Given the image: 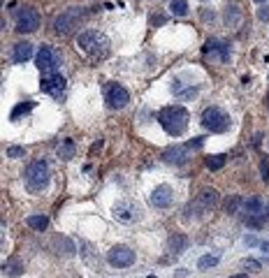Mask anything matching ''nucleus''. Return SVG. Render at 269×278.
<instances>
[{
    "mask_svg": "<svg viewBox=\"0 0 269 278\" xmlns=\"http://www.w3.org/2000/svg\"><path fill=\"white\" fill-rule=\"evenodd\" d=\"M188 112H186L184 107L179 105H172V107H165V109H160V114H158V123L162 125V130L167 132V135L172 137H179L184 135L186 128H188Z\"/></svg>",
    "mask_w": 269,
    "mask_h": 278,
    "instance_id": "1",
    "label": "nucleus"
},
{
    "mask_svg": "<svg viewBox=\"0 0 269 278\" xmlns=\"http://www.w3.org/2000/svg\"><path fill=\"white\" fill-rule=\"evenodd\" d=\"M77 46L81 51H86L93 58H105L109 53V40L105 33H98V30H84L77 40Z\"/></svg>",
    "mask_w": 269,
    "mask_h": 278,
    "instance_id": "2",
    "label": "nucleus"
},
{
    "mask_svg": "<svg viewBox=\"0 0 269 278\" xmlns=\"http://www.w3.org/2000/svg\"><path fill=\"white\" fill-rule=\"evenodd\" d=\"M202 125L209 132H225V130L230 128V116L221 107H207L202 112Z\"/></svg>",
    "mask_w": 269,
    "mask_h": 278,
    "instance_id": "3",
    "label": "nucleus"
},
{
    "mask_svg": "<svg viewBox=\"0 0 269 278\" xmlns=\"http://www.w3.org/2000/svg\"><path fill=\"white\" fill-rule=\"evenodd\" d=\"M26 181L31 190H42L49 183V165L44 160H33L26 169Z\"/></svg>",
    "mask_w": 269,
    "mask_h": 278,
    "instance_id": "4",
    "label": "nucleus"
},
{
    "mask_svg": "<svg viewBox=\"0 0 269 278\" xmlns=\"http://www.w3.org/2000/svg\"><path fill=\"white\" fill-rule=\"evenodd\" d=\"M79 23H81V9L72 7V9H68V12H63V14L56 16L54 28L58 35H70L75 28H79Z\"/></svg>",
    "mask_w": 269,
    "mask_h": 278,
    "instance_id": "5",
    "label": "nucleus"
},
{
    "mask_svg": "<svg viewBox=\"0 0 269 278\" xmlns=\"http://www.w3.org/2000/svg\"><path fill=\"white\" fill-rule=\"evenodd\" d=\"M58 65H61V56H58V51H54L51 46H42L38 53V68L42 75H54V72H58Z\"/></svg>",
    "mask_w": 269,
    "mask_h": 278,
    "instance_id": "6",
    "label": "nucleus"
},
{
    "mask_svg": "<svg viewBox=\"0 0 269 278\" xmlns=\"http://www.w3.org/2000/svg\"><path fill=\"white\" fill-rule=\"evenodd\" d=\"M39 28V14L33 7H21L16 12V30L19 33H35Z\"/></svg>",
    "mask_w": 269,
    "mask_h": 278,
    "instance_id": "7",
    "label": "nucleus"
},
{
    "mask_svg": "<svg viewBox=\"0 0 269 278\" xmlns=\"http://www.w3.org/2000/svg\"><path fill=\"white\" fill-rule=\"evenodd\" d=\"M105 100H107V105L112 109H123L130 102V95H128V90L121 83H109L107 90H105Z\"/></svg>",
    "mask_w": 269,
    "mask_h": 278,
    "instance_id": "8",
    "label": "nucleus"
},
{
    "mask_svg": "<svg viewBox=\"0 0 269 278\" xmlns=\"http://www.w3.org/2000/svg\"><path fill=\"white\" fill-rule=\"evenodd\" d=\"M139 216H142V209H139L137 202H132V199L116 202V206H114V218L123 220V223H132V220H139Z\"/></svg>",
    "mask_w": 269,
    "mask_h": 278,
    "instance_id": "9",
    "label": "nucleus"
},
{
    "mask_svg": "<svg viewBox=\"0 0 269 278\" xmlns=\"http://www.w3.org/2000/svg\"><path fill=\"white\" fill-rule=\"evenodd\" d=\"M107 260L112 267H130L135 262V250H130L128 246H114L107 253Z\"/></svg>",
    "mask_w": 269,
    "mask_h": 278,
    "instance_id": "10",
    "label": "nucleus"
},
{
    "mask_svg": "<svg viewBox=\"0 0 269 278\" xmlns=\"http://www.w3.org/2000/svg\"><path fill=\"white\" fill-rule=\"evenodd\" d=\"M149 202H151V206H155V209H167L169 204L174 202V190L169 188V186H158V188H154V193L149 195Z\"/></svg>",
    "mask_w": 269,
    "mask_h": 278,
    "instance_id": "11",
    "label": "nucleus"
},
{
    "mask_svg": "<svg viewBox=\"0 0 269 278\" xmlns=\"http://www.w3.org/2000/svg\"><path fill=\"white\" fill-rule=\"evenodd\" d=\"M42 90L44 93H49V95H54V98H58L63 90H65V79H63L61 72H54V75H42Z\"/></svg>",
    "mask_w": 269,
    "mask_h": 278,
    "instance_id": "12",
    "label": "nucleus"
},
{
    "mask_svg": "<svg viewBox=\"0 0 269 278\" xmlns=\"http://www.w3.org/2000/svg\"><path fill=\"white\" fill-rule=\"evenodd\" d=\"M204 53H207L209 58H218V60H228L230 56V49L225 42H218V40H209L207 44H204Z\"/></svg>",
    "mask_w": 269,
    "mask_h": 278,
    "instance_id": "13",
    "label": "nucleus"
},
{
    "mask_svg": "<svg viewBox=\"0 0 269 278\" xmlns=\"http://www.w3.org/2000/svg\"><path fill=\"white\" fill-rule=\"evenodd\" d=\"M188 149L191 146H172L162 153V160L165 162H172V165H184L186 160H188Z\"/></svg>",
    "mask_w": 269,
    "mask_h": 278,
    "instance_id": "14",
    "label": "nucleus"
},
{
    "mask_svg": "<svg viewBox=\"0 0 269 278\" xmlns=\"http://www.w3.org/2000/svg\"><path fill=\"white\" fill-rule=\"evenodd\" d=\"M197 204H200L202 209L207 211V209H214L216 204H218V193L216 190H202L200 193V197H197Z\"/></svg>",
    "mask_w": 269,
    "mask_h": 278,
    "instance_id": "15",
    "label": "nucleus"
},
{
    "mask_svg": "<svg viewBox=\"0 0 269 278\" xmlns=\"http://www.w3.org/2000/svg\"><path fill=\"white\" fill-rule=\"evenodd\" d=\"M188 246V237L186 234H172L169 237V250L174 253V255H181Z\"/></svg>",
    "mask_w": 269,
    "mask_h": 278,
    "instance_id": "16",
    "label": "nucleus"
},
{
    "mask_svg": "<svg viewBox=\"0 0 269 278\" xmlns=\"http://www.w3.org/2000/svg\"><path fill=\"white\" fill-rule=\"evenodd\" d=\"M33 56V44L31 42H19L14 44V60L16 63H26Z\"/></svg>",
    "mask_w": 269,
    "mask_h": 278,
    "instance_id": "17",
    "label": "nucleus"
},
{
    "mask_svg": "<svg viewBox=\"0 0 269 278\" xmlns=\"http://www.w3.org/2000/svg\"><path fill=\"white\" fill-rule=\"evenodd\" d=\"M26 225L33 227V230H38V232H42V230H46V225H49V218H46V216H28V218H26Z\"/></svg>",
    "mask_w": 269,
    "mask_h": 278,
    "instance_id": "18",
    "label": "nucleus"
},
{
    "mask_svg": "<svg viewBox=\"0 0 269 278\" xmlns=\"http://www.w3.org/2000/svg\"><path fill=\"white\" fill-rule=\"evenodd\" d=\"M58 156H61L63 160L75 158V142H72V139H63V144L58 146Z\"/></svg>",
    "mask_w": 269,
    "mask_h": 278,
    "instance_id": "19",
    "label": "nucleus"
},
{
    "mask_svg": "<svg viewBox=\"0 0 269 278\" xmlns=\"http://www.w3.org/2000/svg\"><path fill=\"white\" fill-rule=\"evenodd\" d=\"M169 12L174 16H186L188 14V2L186 0H172L169 2Z\"/></svg>",
    "mask_w": 269,
    "mask_h": 278,
    "instance_id": "20",
    "label": "nucleus"
},
{
    "mask_svg": "<svg viewBox=\"0 0 269 278\" xmlns=\"http://www.w3.org/2000/svg\"><path fill=\"white\" fill-rule=\"evenodd\" d=\"M216 264H218V255H202L200 260H197V269L207 271V269H214Z\"/></svg>",
    "mask_w": 269,
    "mask_h": 278,
    "instance_id": "21",
    "label": "nucleus"
},
{
    "mask_svg": "<svg viewBox=\"0 0 269 278\" xmlns=\"http://www.w3.org/2000/svg\"><path fill=\"white\" fill-rule=\"evenodd\" d=\"M241 202H244V197H230V199H228V202H225V211H228V213H239V211H241Z\"/></svg>",
    "mask_w": 269,
    "mask_h": 278,
    "instance_id": "22",
    "label": "nucleus"
},
{
    "mask_svg": "<svg viewBox=\"0 0 269 278\" xmlns=\"http://www.w3.org/2000/svg\"><path fill=\"white\" fill-rule=\"evenodd\" d=\"M223 165H225L223 156H209V158H207V167L211 169V172H218V169H221Z\"/></svg>",
    "mask_w": 269,
    "mask_h": 278,
    "instance_id": "23",
    "label": "nucleus"
},
{
    "mask_svg": "<svg viewBox=\"0 0 269 278\" xmlns=\"http://www.w3.org/2000/svg\"><path fill=\"white\" fill-rule=\"evenodd\" d=\"M2 274H7V276H19V274H21V264L16 262V260L2 264Z\"/></svg>",
    "mask_w": 269,
    "mask_h": 278,
    "instance_id": "24",
    "label": "nucleus"
},
{
    "mask_svg": "<svg viewBox=\"0 0 269 278\" xmlns=\"http://www.w3.org/2000/svg\"><path fill=\"white\" fill-rule=\"evenodd\" d=\"M7 158H26V149L23 146H9Z\"/></svg>",
    "mask_w": 269,
    "mask_h": 278,
    "instance_id": "25",
    "label": "nucleus"
},
{
    "mask_svg": "<svg viewBox=\"0 0 269 278\" xmlns=\"http://www.w3.org/2000/svg\"><path fill=\"white\" fill-rule=\"evenodd\" d=\"M33 109V102H26V105H19L14 109V112H12V120H16L19 119V114H26V112H31Z\"/></svg>",
    "mask_w": 269,
    "mask_h": 278,
    "instance_id": "26",
    "label": "nucleus"
},
{
    "mask_svg": "<svg viewBox=\"0 0 269 278\" xmlns=\"http://www.w3.org/2000/svg\"><path fill=\"white\" fill-rule=\"evenodd\" d=\"M239 19V9L232 5V7H228V12H225V21H230V23H234Z\"/></svg>",
    "mask_w": 269,
    "mask_h": 278,
    "instance_id": "27",
    "label": "nucleus"
},
{
    "mask_svg": "<svg viewBox=\"0 0 269 278\" xmlns=\"http://www.w3.org/2000/svg\"><path fill=\"white\" fill-rule=\"evenodd\" d=\"M244 267H246L248 271H260L262 269V264L258 262V260H251V257H248L246 262H244Z\"/></svg>",
    "mask_w": 269,
    "mask_h": 278,
    "instance_id": "28",
    "label": "nucleus"
},
{
    "mask_svg": "<svg viewBox=\"0 0 269 278\" xmlns=\"http://www.w3.org/2000/svg\"><path fill=\"white\" fill-rule=\"evenodd\" d=\"M258 19H260V21H269V7L267 5H262V7L258 9Z\"/></svg>",
    "mask_w": 269,
    "mask_h": 278,
    "instance_id": "29",
    "label": "nucleus"
},
{
    "mask_svg": "<svg viewBox=\"0 0 269 278\" xmlns=\"http://www.w3.org/2000/svg\"><path fill=\"white\" fill-rule=\"evenodd\" d=\"M260 172H262V179L269 181V162H267V160H262V162H260Z\"/></svg>",
    "mask_w": 269,
    "mask_h": 278,
    "instance_id": "30",
    "label": "nucleus"
},
{
    "mask_svg": "<svg viewBox=\"0 0 269 278\" xmlns=\"http://www.w3.org/2000/svg\"><path fill=\"white\" fill-rule=\"evenodd\" d=\"M246 246H260V241L255 239L253 234H248V237H246Z\"/></svg>",
    "mask_w": 269,
    "mask_h": 278,
    "instance_id": "31",
    "label": "nucleus"
},
{
    "mask_svg": "<svg viewBox=\"0 0 269 278\" xmlns=\"http://www.w3.org/2000/svg\"><path fill=\"white\" fill-rule=\"evenodd\" d=\"M260 248L262 253H269V241H260Z\"/></svg>",
    "mask_w": 269,
    "mask_h": 278,
    "instance_id": "32",
    "label": "nucleus"
},
{
    "mask_svg": "<svg viewBox=\"0 0 269 278\" xmlns=\"http://www.w3.org/2000/svg\"><path fill=\"white\" fill-rule=\"evenodd\" d=\"M230 278H248L246 274H234V276H230Z\"/></svg>",
    "mask_w": 269,
    "mask_h": 278,
    "instance_id": "33",
    "label": "nucleus"
},
{
    "mask_svg": "<svg viewBox=\"0 0 269 278\" xmlns=\"http://www.w3.org/2000/svg\"><path fill=\"white\" fill-rule=\"evenodd\" d=\"M255 2H260V5H262V2H265V0H255Z\"/></svg>",
    "mask_w": 269,
    "mask_h": 278,
    "instance_id": "34",
    "label": "nucleus"
},
{
    "mask_svg": "<svg viewBox=\"0 0 269 278\" xmlns=\"http://www.w3.org/2000/svg\"><path fill=\"white\" fill-rule=\"evenodd\" d=\"M146 278H158V276H146Z\"/></svg>",
    "mask_w": 269,
    "mask_h": 278,
    "instance_id": "35",
    "label": "nucleus"
},
{
    "mask_svg": "<svg viewBox=\"0 0 269 278\" xmlns=\"http://www.w3.org/2000/svg\"><path fill=\"white\" fill-rule=\"evenodd\" d=\"M202 2H207V0H202Z\"/></svg>",
    "mask_w": 269,
    "mask_h": 278,
    "instance_id": "36",
    "label": "nucleus"
}]
</instances>
